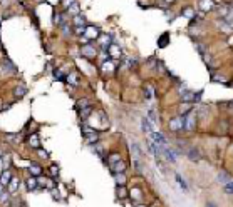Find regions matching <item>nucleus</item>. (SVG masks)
Instances as JSON below:
<instances>
[{
	"mask_svg": "<svg viewBox=\"0 0 233 207\" xmlns=\"http://www.w3.org/2000/svg\"><path fill=\"white\" fill-rule=\"evenodd\" d=\"M225 192L226 194H233V182H228L225 185Z\"/></svg>",
	"mask_w": 233,
	"mask_h": 207,
	"instance_id": "obj_26",
	"label": "nucleus"
},
{
	"mask_svg": "<svg viewBox=\"0 0 233 207\" xmlns=\"http://www.w3.org/2000/svg\"><path fill=\"white\" fill-rule=\"evenodd\" d=\"M188 157H190L191 160H198V159H200V155H198V150H196V149H190V152H188Z\"/></svg>",
	"mask_w": 233,
	"mask_h": 207,
	"instance_id": "obj_21",
	"label": "nucleus"
},
{
	"mask_svg": "<svg viewBox=\"0 0 233 207\" xmlns=\"http://www.w3.org/2000/svg\"><path fill=\"white\" fill-rule=\"evenodd\" d=\"M86 35L87 38H96V37H99V30L96 27L89 25V27H86Z\"/></svg>",
	"mask_w": 233,
	"mask_h": 207,
	"instance_id": "obj_10",
	"label": "nucleus"
},
{
	"mask_svg": "<svg viewBox=\"0 0 233 207\" xmlns=\"http://www.w3.org/2000/svg\"><path fill=\"white\" fill-rule=\"evenodd\" d=\"M149 120H153V122H156V120H158L156 112H154V110H149Z\"/></svg>",
	"mask_w": 233,
	"mask_h": 207,
	"instance_id": "obj_29",
	"label": "nucleus"
},
{
	"mask_svg": "<svg viewBox=\"0 0 233 207\" xmlns=\"http://www.w3.org/2000/svg\"><path fill=\"white\" fill-rule=\"evenodd\" d=\"M3 194V185H0V195Z\"/></svg>",
	"mask_w": 233,
	"mask_h": 207,
	"instance_id": "obj_38",
	"label": "nucleus"
},
{
	"mask_svg": "<svg viewBox=\"0 0 233 207\" xmlns=\"http://www.w3.org/2000/svg\"><path fill=\"white\" fill-rule=\"evenodd\" d=\"M116 195H118V199H126V197L129 195L126 185H118V189H116Z\"/></svg>",
	"mask_w": 233,
	"mask_h": 207,
	"instance_id": "obj_9",
	"label": "nucleus"
},
{
	"mask_svg": "<svg viewBox=\"0 0 233 207\" xmlns=\"http://www.w3.org/2000/svg\"><path fill=\"white\" fill-rule=\"evenodd\" d=\"M218 180L221 182V184H228V182H231L230 180V177H228V174H225V172H220V174H218Z\"/></svg>",
	"mask_w": 233,
	"mask_h": 207,
	"instance_id": "obj_17",
	"label": "nucleus"
},
{
	"mask_svg": "<svg viewBox=\"0 0 233 207\" xmlns=\"http://www.w3.org/2000/svg\"><path fill=\"white\" fill-rule=\"evenodd\" d=\"M196 126V114L195 112H188L184 115V129L186 131H193Z\"/></svg>",
	"mask_w": 233,
	"mask_h": 207,
	"instance_id": "obj_2",
	"label": "nucleus"
},
{
	"mask_svg": "<svg viewBox=\"0 0 233 207\" xmlns=\"http://www.w3.org/2000/svg\"><path fill=\"white\" fill-rule=\"evenodd\" d=\"M149 140H151L153 144H156L158 147H166V140H164V137L161 136L159 132H153L151 136H149Z\"/></svg>",
	"mask_w": 233,
	"mask_h": 207,
	"instance_id": "obj_3",
	"label": "nucleus"
},
{
	"mask_svg": "<svg viewBox=\"0 0 233 207\" xmlns=\"http://www.w3.org/2000/svg\"><path fill=\"white\" fill-rule=\"evenodd\" d=\"M133 194H134V195H131V197H133V200H138V199H141V197H143V195H141V190H138V189H134Z\"/></svg>",
	"mask_w": 233,
	"mask_h": 207,
	"instance_id": "obj_25",
	"label": "nucleus"
},
{
	"mask_svg": "<svg viewBox=\"0 0 233 207\" xmlns=\"http://www.w3.org/2000/svg\"><path fill=\"white\" fill-rule=\"evenodd\" d=\"M69 12H74V13H77V12H79V7H77L76 3H74V5H69Z\"/></svg>",
	"mask_w": 233,
	"mask_h": 207,
	"instance_id": "obj_34",
	"label": "nucleus"
},
{
	"mask_svg": "<svg viewBox=\"0 0 233 207\" xmlns=\"http://www.w3.org/2000/svg\"><path fill=\"white\" fill-rule=\"evenodd\" d=\"M10 180H12V172L10 170H3L2 172V175H0V185H3V187H7L8 184H10Z\"/></svg>",
	"mask_w": 233,
	"mask_h": 207,
	"instance_id": "obj_4",
	"label": "nucleus"
},
{
	"mask_svg": "<svg viewBox=\"0 0 233 207\" xmlns=\"http://www.w3.org/2000/svg\"><path fill=\"white\" fill-rule=\"evenodd\" d=\"M205 207H216V204H215V202H206Z\"/></svg>",
	"mask_w": 233,
	"mask_h": 207,
	"instance_id": "obj_37",
	"label": "nucleus"
},
{
	"mask_svg": "<svg viewBox=\"0 0 233 207\" xmlns=\"http://www.w3.org/2000/svg\"><path fill=\"white\" fill-rule=\"evenodd\" d=\"M39 155H40L42 159H45V157H47V152H45V150H42V149H39Z\"/></svg>",
	"mask_w": 233,
	"mask_h": 207,
	"instance_id": "obj_36",
	"label": "nucleus"
},
{
	"mask_svg": "<svg viewBox=\"0 0 233 207\" xmlns=\"http://www.w3.org/2000/svg\"><path fill=\"white\" fill-rule=\"evenodd\" d=\"M54 74H56V79H61V80H64V75H62V72H61V70H56Z\"/></svg>",
	"mask_w": 233,
	"mask_h": 207,
	"instance_id": "obj_35",
	"label": "nucleus"
},
{
	"mask_svg": "<svg viewBox=\"0 0 233 207\" xmlns=\"http://www.w3.org/2000/svg\"><path fill=\"white\" fill-rule=\"evenodd\" d=\"M101 69L103 70H114V60H106Z\"/></svg>",
	"mask_w": 233,
	"mask_h": 207,
	"instance_id": "obj_18",
	"label": "nucleus"
},
{
	"mask_svg": "<svg viewBox=\"0 0 233 207\" xmlns=\"http://www.w3.org/2000/svg\"><path fill=\"white\" fill-rule=\"evenodd\" d=\"M25 94H27V89L24 87V85H20V87H15V90H13V95H15V97H24Z\"/></svg>",
	"mask_w": 233,
	"mask_h": 207,
	"instance_id": "obj_15",
	"label": "nucleus"
},
{
	"mask_svg": "<svg viewBox=\"0 0 233 207\" xmlns=\"http://www.w3.org/2000/svg\"><path fill=\"white\" fill-rule=\"evenodd\" d=\"M136 207H146V205H143V204H138V205H136Z\"/></svg>",
	"mask_w": 233,
	"mask_h": 207,
	"instance_id": "obj_39",
	"label": "nucleus"
},
{
	"mask_svg": "<svg viewBox=\"0 0 233 207\" xmlns=\"http://www.w3.org/2000/svg\"><path fill=\"white\" fill-rule=\"evenodd\" d=\"M169 129H171L173 132H178L184 129V115H178V117H173L169 120Z\"/></svg>",
	"mask_w": 233,
	"mask_h": 207,
	"instance_id": "obj_1",
	"label": "nucleus"
},
{
	"mask_svg": "<svg viewBox=\"0 0 233 207\" xmlns=\"http://www.w3.org/2000/svg\"><path fill=\"white\" fill-rule=\"evenodd\" d=\"M29 170H30V174H32L34 177H37V175H40V174H42V167L39 165L37 162H32V164H30V167H29Z\"/></svg>",
	"mask_w": 233,
	"mask_h": 207,
	"instance_id": "obj_8",
	"label": "nucleus"
},
{
	"mask_svg": "<svg viewBox=\"0 0 233 207\" xmlns=\"http://www.w3.org/2000/svg\"><path fill=\"white\" fill-rule=\"evenodd\" d=\"M183 13H184L186 17H193V15H195V10H191V8H186V10H184Z\"/></svg>",
	"mask_w": 233,
	"mask_h": 207,
	"instance_id": "obj_31",
	"label": "nucleus"
},
{
	"mask_svg": "<svg viewBox=\"0 0 233 207\" xmlns=\"http://www.w3.org/2000/svg\"><path fill=\"white\" fill-rule=\"evenodd\" d=\"M141 126H143V131L146 134H149V132L153 134V124L149 122L148 119H141Z\"/></svg>",
	"mask_w": 233,
	"mask_h": 207,
	"instance_id": "obj_11",
	"label": "nucleus"
},
{
	"mask_svg": "<svg viewBox=\"0 0 233 207\" xmlns=\"http://www.w3.org/2000/svg\"><path fill=\"white\" fill-rule=\"evenodd\" d=\"M164 44H168V33H164V35L159 38V47H164Z\"/></svg>",
	"mask_w": 233,
	"mask_h": 207,
	"instance_id": "obj_27",
	"label": "nucleus"
},
{
	"mask_svg": "<svg viewBox=\"0 0 233 207\" xmlns=\"http://www.w3.org/2000/svg\"><path fill=\"white\" fill-rule=\"evenodd\" d=\"M116 175V182L118 185H126V175L124 174H114Z\"/></svg>",
	"mask_w": 233,
	"mask_h": 207,
	"instance_id": "obj_19",
	"label": "nucleus"
},
{
	"mask_svg": "<svg viewBox=\"0 0 233 207\" xmlns=\"http://www.w3.org/2000/svg\"><path fill=\"white\" fill-rule=\"evenodd\" d=\"M50 174L54 175V177H56V175H59V169H57L56 165H52V167H50Z\"/></svg>",
	"mask_w": 233,
	"mask_h": 207,
	"instance_id": "obj_32",
	"label": "nucleus"
},
{
	"mask_svg": "<svg viewBox=\"0 0 233 207\" xmlns=\"http://www.w3.org/2000/svg\"><path fill=\"white\" fill-rule=\"evenodd\" d=\"M131 150H133V155L138 159V157H141L143 155V152H141V149H139V145L136 142H131Z\"/></svg>",
	"mask_w": 233,
	"mask_h": 207,
	"instance_id": "obj_13",
	"label": "nucleus"
},
{
	"mask_svg": "<svg viewBox=\"0 0 233 207\" xmlns=\"http://www.w3.org/2000/svg\"><path fill=\"white\" fill-rule=\"evenodd\" d=\"M8 187V194H13L17 189H19V180L15 179V177H12V180H10V184L7 185Z\"/></svg>",
	"mask_w": 233,
	"mask_h": 207,
	"instance_id": "obj_12",
	"label": "nucleus"
},
{
	"mask_svg": "<svg viewBox=\"0 0 233 207\" xmlns=\"http://www.w3.org/2000/svg\"><path fill=\"white\" fill-rule=\"evenodd\" d=\"M98 139H99V136H98V132L96 131H92V132H86V142L87 144H96L98 142Z\"/></svg>",
	"mask_w": 233,
	"mask_h": 207,
	"instance_id": "obj_6",
	"label": "nucleus"
},
{
	"mask_svg": "<svg viewBox=\"0 0 233 207\" xmlns=\"http://www.w3.org/2000/svg\"><path fill=\"white\" fill-rule=\"evenodd\" d=\"M176 180L179 182V185H181V187H183V189H184V190H186V189H188V185H186V184H184V180H183V177H181V175H179V174H176Z\"/></svg>",
	"mask_w": 233,
	"mask_h": 207,
	"instance_id": "obj_24",
	"label": "nucleus"
},
{
	"mask_svg": "<svg viewBox=\"0 0 233 207\" xmlns=\"http://www.w3.org/2000/svg\"><path fill=\"white\" fill-rule=\"evenodd\" d=\"M201 7H203V10H208V8H210V2H205V0H201Z\"/></svg>",
	"mask_w": 233,
	"mask_h": 207,
	"instance_id": "obj_33",
	"label": "nucleus"
},
{
	"mask_svg": "<svg viewBox=\"0 0 233 207\" xmlns=\"http://www.w3.org/2000/svg\"><path fill=\"white\" fill-rule=\"evenodd\" d=\"M7 200H8V192H3V194L0 195V202L3 204V202H7Z\"/></svg>",
	"mask_w": 233,
	"mask_h": 207,
	"instance_id": "obj_30",
	"label": "nucleus"
},
{
	"mask_svg": "<svg viewBox=\"0 0 233 207\" xmlns=\"http://www.w3.org/2000/svg\"><path fill=\"white\" fill-rule=\"evenodd\" d=\"M82 54L87 55V57H94L96 55V50L92 49L91 45H87V47H82Z\"/></svg>",
	"mask_w": 233,
	"mask_h": 207,
	"instance_id": "obj_16",
	"label": "nucleus"
},
{
	"mask_svg": "<svg viewBox=\"0 0 233 207\" xmlns=\"http://www.w3.org/2000/svg\"><path fill=\"white\" fill-rule=\"evenodd\" d=\"M29 144H30V147L34 149H40V140H39V137L34 134V136H30V139H29Z\"/></svg>",
	"mask_w": 233,
	"mask_h": 207,
	"instance_id": "obj_14",
	"label": "nucleus"
},
{
	"mask_svg": "<svg viewBox=\"0 0 233 207\" xmlns=\"http://www.w3.org/2000/svg\"><path fill=\"white\" fill-rule=\"evenodd\" d=\"M72 23H74V25L76 27H81V25H84V17H82V15H77L76 18H74V20H72Z\"/></svg>",
	"mask_w": 233,
	"mask_h": 207,
	"instance_id": "obj_20",
	"label": "nucleus"
},
{
	"mask_svg": "<svg viewBox=\"0 0 233 207\" xmlns=\"http://www.w3.org/2000/svg\"><path fill=\"white\" fill-rule=\"evenodd\" d=\"M113 172H114V174H124V172H126V162H123V160L116 162L113 165Z\"/></svg>",
	"mask_w": 233,
	"mask_h": 207,
	"instance_id": "obj_5",
	"label": "nucleus"
},
{
	"mask_svg": "<svg viewBox=\"0 0 233 207\" xmlns=\"http://www.w3.org/2000/svg\"><path fill=\"white\" fill-rule=\"evenodd\" d=\"M0 155H2V154H0Z\"/></svg>",
	"mask_w": 233,
	"mask_h": 207,
	"instance_id": "obj_40",
	"label": "nucleus"
},
{
	"mask_svg": "<svg viewBox=\"0 0 233 207\" xmlns=\"http://www.w3.org/2000/svg\"><path fill=\"white\" fill-rule=\"evenodd\" d=\"M119 160H121L119 154H111V157H109V164H111V165H114V164L119 162Z\"/></svg>",
	"mask_w": 233,
	"mask_h": 207,
	"instance_id": "obj_23",
	"label": "nucleus"
},
{
	"mask_svg": "<svg viewBox=\"0 0 233 207\" xmlns=\"http://www.w3.org/2000/svg\"><path fill=\"white\" fill-rule=\"evenodd\" d=\"M109 52H111V55H114V57H119L121 55V50L116 45H113V44L109 45Z\"/></svg>",
	"mask_w": 233,
	"mask_h": 207,
	"instance_id": "obj_22",
	"label": "nucleus"
},
{
	"mask_svg": "<svg viewBox=\"0 0 233 207\" xmlns=\"http://www.w3.org/2000/svg\"><path fill=\"white\" fill-rule=\"evenodd\" d=\"M25 185H27V189H29V190H35L37 187H39V180L32 175V177H29V179L25 180Z\"/></svg>",
	"mask_w": 233,
	"mask_h": 207,
	"instance_id": "obj_7",
	"label": "nucleus"
},
{
	"mask_svg": "<svg viewBox=\"0 0 233 207\" xmlns=\"http://www.w3.org/2000/svg\"><path fill=\"white\" fill-rule=\"evenodd\" d=\"M8 139H10V140H13V144H19V142L22 140V137L17 136V134H15V136H8Z\"/></svg>",
	"mask_w": 233,
	"mask_h": 207,
	"instance_id": "obj_28",
	"label": "nucleus"
}]
</instances>
